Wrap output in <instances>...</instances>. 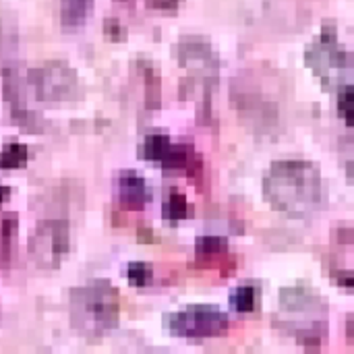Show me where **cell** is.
<instances>
[{
	"instance_id": "cell-14",
	"label": "cell",
	"mask_w": 354,
	"mask_h": 354,
	"mask_svg": "<svg viewBox=\"0 0 354 354\" xmlns=\"http://www.w3.org/2000/svg\"><path fill=\"white\" fill-rule=\"evenodd\" d=\"M29 149L25 143H6L0 149V170H19L27 164Z\"/></svg>"
},
{
	"instance_id": "cell-6",
	"label": "cell",
	"mask_w": 354,
	"mask_h": 354,
	"mask_svg": "<svg viewBox=\"0 0 354 354\" xmlns=\"http://www.w3.org/2000/svg\"><path fill=\"white\" fill-rule=\"evenodd\" d=\"M166 330L178 338H214L230 328L228 315L214 305H191L178 313L166 315Z\"/></svg>"
},
{
	"instance_id": "cell-5",
	"label": "cell",
	"mask_w": 354,
	"mask_h": 354,
	"mask_svg": "<svg viewBox=\"0 0 354 354\" xmlns=\"http://www.w3.org/2000/svg\"><path fill=\"white\" fill-rule=\"evenodd\" d=\"M27 83L33 89L35 100L44 104L77 102L83 97V87L79 83L77 71L62 60H52L39 68H31L27 75Z\"/></svg>"
},
{
	"instance_id": "cell-3",
	"label": "cell",
	"mask_w": 354,
	"mask_h": 354,
	"mask_svg": "<svg viewBox=\"0 0 354 354\" xmlns=\"http://www.w3.org/2000/svg\"><path fill=\"white\" fill-rule=\"evenodd\" d=\"M276 326L297 336L301 344H322L328 336V305L307 286L282 288Z\"/></svg>"
},
{
	"instance_id": "cell-21",
	"label": "cell",
	"mask_w": 354,
	"mask_h": 354,
	"mask_svg": "<svg viewBox=\"0 0 354 354\" xmlns=\"http://www.w3.org/2000/svg\"><path fill=\"white\" fill-rule=\"evenodd\" d=\"M147 6L158 8V10H176L183 0H145Z\"/></svg>"
},
{
	"instance_id": "cell-9",
	"label": "cell",
	"mask_w": 354,
	"mask_h": 354,
	"mask_svg": "<svg viewBox=\"0 0 354 354\" xmlns=\"http://www.w3.org/2000/svg\"><path fill=\"white\" fill-rule=\"evenodd\" d=\"M174 54L178 64L185 71H189L193 79H199L205 85V89H209V83H216L220 73V58L205 37H183L174 46Z\"/></svg>"
},
{
	"instance_id": "cell-2",
	"label": "cell",
	"mask_w": 354,
	"mask_h": 354,
	"mask_svg": "<svg viewBox=\"0 0 354 354\" xmlns=\"http://www.w3.org/2000/svg\"><path fill=\"white\" fill-rule=\"evenodd\" d=\"M71 324L87 338H97L118 326L120 297L108 280H93L68 295Z\"/></svg>"
},
{
	"instance_id": "cell-15",
	"label": "cell",
	"mask_w": 354,
	"mask_h": 354,
	"mask_svg": "<svg viewBox=\"0 0 354 354\" xmlns=\"http://www.w3.org/2000/svg\"><path fill=\"white\" fill-rule=\"evenodd\" d=\"M15 236H17V216L8 214L0 222V268H4L10 259Z\"/></svg>"
},
{
	"instance_id": "cell-7",
	"label": "cell",
	"mask_w": 354,
	"mask_h": 354,
	"mask_svg": "<svg viewBox=\"0 0 354 354\" xmlns=\"http://www.w3.org/2000/svg\"><path fill=\"white\" fill-rule=\"evenodd\" d=\"M71 249V230L66 220H44L29 236L27 253L35 268L56 270Z\"/></svg>"
},
{
	"instance_id": "cell-10",
	"label": "cell",
	"mask_w": 354,
	"mask_h": 354,
	"mask_svg": "<svg viewBox=\"0 0 354 354\" xmlns=\"http://www.w3.org/2000/svg\"><path fill=\"white\" fill-rule=\"evenodd\" d=\"M116 197L122 209L139 212L149 203L151 191L145 178L135 170H122L116 178Z\"/></svg>"
},
{
	"instance_id": "cell-4",
	"label": "cell",
	"mask_w": 354,
	"mask_h": 354,
	"mask_svg": "<svg viewBox=\"0 0 354 354\" xmlns=\"http://www.w3.org/2000/svg\"><path fill=\"white\" fill-rule=\"evenodd\" d=\"M305 66L311 68L328 89H340L351 83L353 58L351 52L342 46L334 25H326L307 46Z\"/></svg>"
},
{
	"instance_id": "cell-12",
	"label": "cell",
	"mask_w": 354,
	"mask_h": 354,
	"mask_svg": "<svg viewBox=\"0 0 354 354\" xmlns=\"http://www.w3.org/2000/svg\"><path fill=\"white\" fill-rule=\"evenodd\" d=\"M191 216V207H189V201L187 197L180 193V191H170L168 197L164 199V205H162V218L166 222H183Z\"/></svg>"
},
{
	"instance_id": "cell-19",
	"label": "cell",
	"mask_w": 354,
	"mask_h": 354,
	"mask_svg": "<svg viewBox=\"0 0 354 354\" xmlns=\"http://www.w3.org/2000/svg\"><path fill=\"white\" fill-rule=\"evenodd\" d=\"M353 85H344L338 89V114L344 118V122L351 127L353 124Z\"/></svg>"
},
{
	"instance_id": "cell-1",
	"label": "cell",
	"mask_w": 354,
	"mask_h": 354,
	"mask_svg": "<svg viewBox=\"0 0 354 354\" xmlns=\"http://www.w3.org/2000/svg\"><path fill=\"white\" fill-rule=\"evenodd\" d=\"M263 197L290 218H309L328 207V187L315 164L307 160L274 162L263 176Z\"/></svg>"
},
{
	"instance_id": "cell-8",
	"label": "cell",
	"mask_w": 354,
	"mask_h": 354,
	"mask_svg": "<svg viewBox=\"0 0 354 354\" xmlns=\"http://www.w3.org/2000/svg\"><path fill=\"white\" fill-rule=\"evenodd\" d=\"M139 156L147 162L160 164L164 170H201L199 153H195L191 143H172V139L164 133L147 135L139 147Z\"/></svg>"
},
{
	"instance_id": "cell-16",
	"label": "cell",
	"mask_w": 354,
	"mask_h": 354,
	"mask_svg": "<svg viewBox=\"0 0 354 354\" xmlns=\"http://www.w3.org/2000/svg\"><path fill=\"white\" fill-rule=\"evenodd\" d=\"M228 251V241L222 236H199L195 243V253L199 259L224 257Z\"/></svg>"
},
{
	"instance_id": "cell-11",
	"label": "cell",
	"mask_w": 354,
	"mask_h": 354,
	"mask_svg": "<svg viewBox=\"0 0 354 354\" xmlns=\"http://www.w3.org/2000/svg\"><path fill=\"white\" fill-rule=\"evenodd\" d=\"M95 0H58L60 6V27L64 31H79L91 17Z\"/></svg>"
},
{
	"instance_id": "cell-13",
	"label": "cell",
	"mask_w": 354,
	"mask_h": 354,
	"mask_svg": "<svg viewBox=\"0 0 354 354\" xmlns=\"http://www.w3.org/2000/svg\"><path fill=\"white\" fill-rule=\"evenodd\" d=\"M257 297L259 290L253 284H243L232 290L230 295V309L236 313H251L257 309Z\"/></svg>"
},
{
	"instance_id": "cell-18",
	"label": "cell",
	"mask_w": 354,
	"mask_h": 354,
	"mask_svg": "<svg viewBox=\"0 0 354 354\" xmlns=\"http://www.w3.org/2000/svg\"><path fill=\"white\" fill-rule=\"evenodd\" d=\"M127 278H129V284L135 286V288H143L151 282L153 278V272H151V266L143 263V261H135V263H129L127 268Z\"/></svg>"
},
{
	"instance_id": "cell-17",
	"label": "cell",
	"mask_w": 354,
	"mask_h": 354,
	"mask_svg": "<svg viewBox=\"0 0 354 354\" xmlns=\"http://www.w3.org/2000/svg\"><path fill=\"white\" fill-rule=\"evenodd\" d=\"M141 75L145 79V87H147V93H145V104L147 108H158L160 106V77H158V68L143 60L141 62Z\"/></svg>"
},
{
	"instance_id": "cell-20",
	"label": "cell",
	"mask_w": 354,
	"mask_h": 354,
	"mask_svg": "<svg viewBox=\"0 0 354 354\" xmlns=\"http://www.w3.org/2000/svg\"><path fill=\"white\" fill-rule=\"evenodd\" d=\"M104 33H106L112 41H122V39L127 37L124 27H122L116 19H108V21L104 23Z\"/></svg>"
},
{
	"instance_id": "cell-22",
	"label": "cell",
	"mask_w": 354,
	"mask_h": 354,
	"mask_svg": "<svg viewBox=\"0 0 354 354\" xmlns=\"http://www.w3.org/2000/svg\"><path fill=\"white\" fill-rule=\"evenodd\" d=\"M8 197H10V189L4 187V185H0V205H2Z\"/></svg>"
}]
</instances>
